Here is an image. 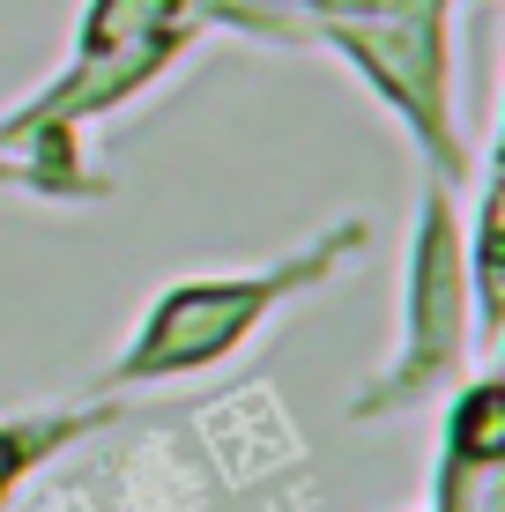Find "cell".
<instances>
[{"instance_id": "1", "label": "cell", "mask_w": 505, "mask_h": 512, "mask_svg": "<svg viewBox=\"0 0 505 512\" xmlns=\"http://www.w3.org/2000/svg\"><path fill=\"white\" fill-rule=\"evenodd\" d=\"M357 253H364V223H342L335 238H312L298 253L268 260V268L171 282L142 320H134V334L112 357L104 386H179V379L216 372V364H231L283 305H298L305 290H320V282L335 268H350Z\"/></svg>"}, {"instance_id": "2", "label": "cell", "mask_w": 505, "mask_h": 512, "mask_svg": "<svg viewBox=\"0 0 505 512\" xmlns=\"http://www.w3.org/2000/svg\"><path fill=\"white\" fill-rule=\"evenodd\" d=\"M476 349V305H468V260H461V216H454V179H431L416 201V238L402 268V342L394 364L357 394V416H387L431 401Z\"/></svg>"}, {"instance_id": "3", "label": "cell", "mask_w": 505, "mask_h": 512, "mask_svg": "<svg viewBox=\"0 0 505 512\" xmlns=\"http://www.w3.org/2000/svg\"><path fill=\"white\" fill-rule=\"evenodd\" d=\"M446 468H439V512H483L505 468V379L476 372L446 409Z\"/></svg>"}, {"instance_id": "4", "label": "cell", "mask_w": 505, "mask_h": 512, "mask_svg": "<svg viewBox=\"0 0 505 512\" xmlns=\"http://www.w3.org/2000/svg\"><path fill=\"white\" fill-rule=\"evenodd\" d=\"M75 431V416H38V423H8V431H0V490L15 483V475H23L30 461H38V453H52L60 446V438Z\"/></svg>"}, {"instance_id": "5", "label": "cell", "mask_w": 505, "mask_h": 512, "mask_svg": "<svg viewBox=\"0 0 505 512\" xmlns=\"http://www.w3.org/2000/svg\"><path fill=\"white\" fill-rule=\"evenodd\" d=\"M0 193H38V201H82L75 186L45 179L38 164H23V156H8V149H0Z\"/></svg>"}]
</instances>
